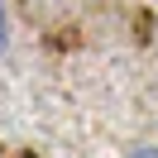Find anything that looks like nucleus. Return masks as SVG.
Segmentation results:
<instances>
[{
	"instance_id": "obj_2",
	"label": "nucleus",
	"mask_w": 158,
	"mask_h": 158,
	"mask_svg": "<svg viewBox=\"0 0 158 158\" xmlns=\"http://www.w3.org/2000/svg\"><path fill=\"white\" fill-rule=\"evenodd\" d=\"M129 158H158V148H134Z\"/></svg>"
},
{
	"instance_id": "obj_1",
	"label": "nucleus",
	"mask_w": 158,
	"mask_h": 158,
	"mask_svg": "<svg viewBox=\"0 0 158 158\" xmlns=\"http://www.w3.org/2000/svg\"><path fill=\"white\" fill-rule=\"evenodd\" d=\"M5 43H10V19H5V5H0V53H5Z\"/></svg>"
}]
</instances>
